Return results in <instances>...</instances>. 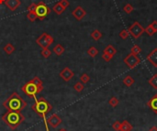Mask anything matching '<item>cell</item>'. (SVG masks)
Returning <instances> with one entry per match:
<instances>
[{"instance_id":"obj_1","label":"cell","mask_w":157,"mask_h":131,"mask_svg":"<svg viewBox=\"0 0 157 131\" xmlns=\"http://www.w3.org/2000/svg\"><path fill=\"white\" fill-rule=\"evenodd\" d=\"M51 109H52V106L44 98H40L39 100H36V103L32 106V110L40 116H41L43 120H44L46 131H50L49 126L47 125V114Z\"/></svg>"},{"instance_id":"obj_2","label":"cell","mask_w":157,"mask_h":131,"mask_svg":"<svg viewBox=\"0 0 157 131\" xmlns=\"http://www.w3.org/2000/svg\"><path fill=\"white\" fill-rule=\"evenodd\" d=\"M3 106L7 111L21 112L26 107V106H27V103L17 93H13L3 103Z\"/></svg>"},{"instance_id":"obj_3","label":"cell","mask_w":157,"mask_h":131,"mask_svg":"<svg viewBox=\"0 0 157 131\" xmlns=\"http://www.w3.org/2000/svg\"><path fill=\"white\" fill-rule=\"evenodd\" d=\"M2 120L11 129H16L24 122L25 116L20 112L7 111L6 114L2 116Z\"/></svg>"},{"instance_id":"obj_4","label":"cell","mask_w":157,"mask_h":131,"mask_svg":"<svg viewBox=\"0 0 157 131\" xmlns=\"http://www.w3.org/2000/svg\"><path fill=\"white\" fill-rule=\"evenodd\" d=\"M21 90H22L24 93L28 95V96L33 97V98H35V100H37L36 94H40L41 92L43 90V85L39 86V85H37L36 84H35L32 80H30L29 82H28L27 84H25L22 86Z\"/></svg>"},{"instance_id":"obj_5","label":"cell","mask_w":157,"mask_h":131,"mask_svg":"<svg viewBox=\"0 0 157 131\" xmlns=\"http://www.w3.org/2000/svg\"><path fill=\"white\" fill-rule=\"evenodd\" d=\"M50 12H51L50 7H48L46 4H44L43 2H40L39 4H37L35 13H36V15H37L39 19L43 20L48 15H49Z\"/></svg>"},{"instance_id":"obj_6","label":"cell","mask_w":157,"mask_h":131,"mask_svg":"<svg viewBox=\"0 0 157 131\" xmlns=\"http://www.w3.org/2000/svg\"><path fill=\"white\" fill-rule=\"evenodd\" d=\"M54 41L53 38H52L51 35L47 34V33H42L40 37L37 39V44L40 45L42 49H45V48H49V46L51 44L52 42Z\"/></svg>"},{"instance_id":"obj_7","label":"cell","mask_w":157,"mask_h":131,"mask_svg":"<svg viewBox=\"0 0 157 131\" xmlns=\"http://www.w3.org/2000/svg\"><path fill=\"white\" fill-rule=\"evenodd\" d=\"M124 63L127 65V66L130 69H133L141 63V59L139 58V56L136 54H133V53H130L129 55L126 56V58L124 59Z\"/></svg>"},{"instance_id":"obj_8","label":"cell","mask_w":157,"mask_h":131,"mask_svg":"<svg viewBox=\"0 0 157 131\" xmlns=\"http://www.w3.org/2000/svg\"><path fill=\"white\" fill-rule=\"evenodd\" d=\"M128 31L134 39H138L139 37L142 36V34L143 32H144V29H143V27H142V25L140 24L138 21H135V22L129 28Z\"/></svg>"},{"instance_id":"obj_9","label":"cell","mask_w":157,"mask_h":131,"mask_svg":"<svg viewBox=\"0 0 157 131\" xmlns=\"http://www.w3.org/2000/svg\"><path fill=\"white\" fill-rule=\"evenodd\" d=\"M61 124H62V118L57 114L51 115L47 118V125L52 128H56Z\"/></svg>"},{"instance_id":"obj_10","label":"cell","mask_w":157,"mask_h":131,"mask_svg":"<svg viewBox=\"0 0 157 131\" xmlns=\"http://www.w3.org/2000/svg\"><path fill=\"white\" fill-rule=\"evenodd\" d=\"M60 76L63 81L69 82L73 76H75V72H73L70 68L65 67L62 70V72H60Z\"/></svg>"},{"instance_id":"obj_11","label":"cell","mask_w":157,"mask_h":131,"mask_svg":"<svg viewBox=\"0 0 157 131\" xmlns=\"http://www.w3.org/2000/svg\"><path fill=\"white\" fill-rule=\"evenodd\" d=\"M147 61L149 62L152 66L157 68V48L152 50L147 56Z\"/></svg>"},{"instance_id":"obj_12","label":"cell","mask_w":157,"mask_h":131,"mask_svg":"<svg viewBox=\"0 0 157 131\" xmlns=\"http://www.w3.org/2000/svg\"><path fill=\"white\" fill-rule=\"evenodd\" d=\"M72 15L75 17L77 20H81V19H83L86 17V10L82 7H77L72 12Z\"/></svg>"},{"instance_id":"obj_13","label":"cell","mask_w":157,"mask_h":131,"mask_svg":"<svg viewBox=\"0 0 157 131\" xmlns=\"http://www.w3.org/2000/svg\"><path fill=\"white\" fill-rule=\"evenodd\" d=\"M5 4L11 11H15L20 6V1L19 0H6Z\"/></svg>"},{"instance_id":"obj_14","label":"cell","mask_w":157,"mask_h":131,"mask_svg":"<svg viewBox=\"0 0 157 131\" xmlns=\"http://www.w3.org/2000/svg\"><path fill=\"white\" fill-rule=\"evenodd\" d=\"M147 104H148V106H149L154 113L157 112V94L151 98V100L148 102Z\"/></svg>"},{"instance_id":"obj_15","label":"cell","mask_w":157,"mask_h":131,"mask_svg":"<svg viewBox=\"0 0 157 131\" xmlns=\"http://www.w3.org/2000/svg\"><path fill=\"white\" fill-rule=\"evenodd\" d=\"M132 125L130 123L129 121L124 120L123 122H121V128L120 131H132Z\"/></svg>"},{"instance_id":"obj_16","label":"cell","mask_w":157,"mask_h":131,"mask_svg":"<svg viewBox=\"0 0 157 131\" xmlns=\"http://www.w3.org/2000/svg\"><path fill=\"white\" fill-rule=\"evenodd\" d=\"M104 52H105V53L108 54L110 56H111V57L113 58V57H114V55L117 53V50L112 45H108V46H107L106 48H105Z\"/></svg>"},{"instance_id":"obj_17","label":"cell","mask_w":157,"mask_h":131,"mask_svg":"<svg viewBox=\"0 0 157 131\" xmlns=\"http://www.w3.org/2000/svg\"><path fill=\"white\" fill-rule=\"evenodd\" d=\"M52 9H53V11L56 13L57 15H61L62 13L64 11V9L65 8L61 5V3L60 2H58L57 4H55V5L53 6V7H52Z\"/></svg>"},{"instance_id":"obj_18","label":"cell","mask_w":157,"mask_h":131,"mask_svg":"<svg viewBox=\"0 0 157 131\" xmlns=\"http://www.w3.org/2000/svg\"><path fill=\"white\" fill-rule=\"evenodd\" d=\"M4 51H5L7 55H10L15 51V47L13 46L11 43H7V44L4 46Z\"/></svg>"},{"instance_id":"obj_19","label":"cell","mask_w":157,"mask_h":131,"mask_svg":"<svg viewBox=\"0 0 157 131\" xmlns=\"http://www.w3.org/2000/svg\"><path fill=\"white\" fill-rule=\"evenodd\" d=\"M122 82H123V84L127 87H130L134 84V79L130 75H127L123 80H122Z\"/></svg>"},{"instance_id":"obj_20","label":"cell","mask_w":157,"mask_h":131,"mask_svg":"<svg viewBox=\"0 0 157 131\" xmlns=\"http://www.w3.org/2000/svg\"><path fill=\"white\" fill-rule=\"evenodd\" d=\"M148 82H149V84L152 87V88L157 90V73L154 74Z\"/></svg>"},{"instance_id":"obj_21","label":"cell","mask_w":157,"mask_h":131,"mask_svg":"<svg viewBox=\"0 0 157 131\" xmlns=\"http://www.w3.org/2000/svg\"><path fill=\"white\" fill-rule=\"evenodd\" d=\"M63 51H64V48L61 44H57L53 48V52L56 55H58V56L62 55L63 53Z\"/></svg>"},{"instance_id":"obj_22","label":"cell","mask_w":157,"mask_h":131,"mask_svg":"<svg viewBox=\"0 0 157 131\" xmlns=\"http://www.w3.org/2000/svg\"><path fill=\"white\" fill-rule=\"evenodd\" d=\"M87 54H88L90 57H92V58H94V57H96L98 54V49L96 47H90L89 49H88V51H87Z\"/></svg>"},{"instance_id":"obj_23","label":"cell","mask_w":157,"mask_h":131,"mask_svg":"<svg viewBox=\"0 0 157 131\" xmlns=\"http://www.w3.org/2000/svg\"><path fill=\"white\" fill-rule=\"evenodd\" d=\"M91 37H92V39L95 41H99L102 37V33L100 32L98 29H95L94 31L91 33Z\"/></svg>"},{"instance_id":"obj_24","label":"cell","mask_w":157,"mask_h":131,"mask_svg":"<svg viewBox=\"0 0 157 131\" xmlns=\"http://www.w3.org/2000/svg\"><path fill=\"white\" fill-rule=\"evenodd\" d=\"M85 86H84V84L81 82H77L76 84L73 85V89H75L76 92H78V93H81V92L84 90Z\"/></svg>"},{"instance_id":"obj_25","label":"cell","mask_w":157,"mask_h":131,"mask_svg":"<svg viewBox=\"0 0 157 131\" xmlns=\"http://www.w3.org/2000/svg\"><path fill=\"white\" fill-rule=\"evenodd\" d=\"M27 17L29 19V21H31V22H34V21L38 19V17L36 15V13H35V11H29Z\"/></svg>"},{"instance_id":"obj_26","label":"cell","mask_w":157,"mask_h":131,"mask_svg":"<svg viewBox=\"0 0 157 131\" xmlns=\"http://www.w3.org/2000/svg\"><path fill=\"white\" fill-rule=\"evenodd\" d=\"M120 101H119V99H118L116 96H112L110 99V101H108V104H110V106L112 107H116L118 104H119Z\"/></svg>"},{"instance_id":"obj_27","label":"cell","mask_w":157,"mask_h":131,"mask_svg":"<svg viewBox=\"0 0 157 131\" xmlns=\"http://www.w3.org/2000/svg\"><path fill=\"white\" fill-rule=\"evenodd\" d=\"M134 9V7L130 5V4H127V5H125L124 7H123V11L126 13V14H130Z\"/></svg>"},{"instance_id":"obj_28","label":"cell","mask_w":157,"mask_h":131,"mask_svg":"<svg viewBox=\"0 0 157 131\" xmlns=\"http://www.w3.org/2000/svg\"><path fill=\"white\" fill-rule=\"evenodd\" d=\"M80 81H81V82H83V84H86V82H88L90 81V77L88 76V74L83 73L80 76Z\"/></svg>"},{"instance_id":"obj_29","label":"cell","mask_w":157,"mask_h":131,"mask_svg":"<svg viewBox=\"0 0 157 131\" xmlns=\"http://www.w3.org/2000/svg\"><path fill=\"white\" fill-rule=\"evenodd\" d=\"M141 51H142V49L138 45H134L132 49H130V52L133 53V54H136V55H138L139 53H141Z\"/></svg>"},{"instance_id":"obj_30","label":"cell","mask_w":157,"mask_h":131,"mask_svg":"<svg viewBox=\"0 0 157 131\" xmlns=\"http://www.w3.org/2000/svg\"><path fill=\"white\" fill-rule=\"evenodd\" d=\"M51 54V51H50L48 48H45V49H42L41 51V55L43 56L44 58H49Z\"/></svg>"},{"instance_id":"obj_31","label":"cell","mask_w":157,"mask_h":131,"mask_svg":"<svg viewBox=\"0 0 157 131\" xmlns=\"http://www.w3.org/2000/svg\"><path fill=\"white\" fill-rule=\"evenodd\" d=\"M129 35H130V33L127 29H123L120 32V37L122 39V40H126V39L129 37Z\"/></svg>"},{"instance_id":"obj_32","label":"cell","mask_w":157,"mask_h":131,"mask_svg":"<svg viewBox=\"0 0 157 131\" xmlns=\"http://www.w3.org/2000/svg\"><path fill=\"white\" fill-rule=\"evenodd\" d=\"M112 128H113V129L116 130V131H120V128H121V123H120V121H116V122H114V123H113Z\"/></svg>"},{"instance_id":"obj_33","label":"cell","mask_w":157,"mask_h":131,"mask_svg":"<svg viewBox=\"0 0 157 131\" xmlns=\"http://www.w3.org/2000/svg\"><path fill=\"white\" fill-rule=\"evenodd\" d=\"M144 32H146L148 35H149V36H152V35H154V34L155 33V31H154V30L152 29V28L151 27V25H149L147 28L144 29Z\"/></svg>"},{"instance_id":"obj_34","label":"cell","mask_w":157,"mask_h":131,"mask_svg":"<svg viewBox=\"0 0 157 131\" xmlns=\"http://www.w3.org/2000/svg\"><path fill=\"white\" fill-rule=\"evenodd\" d=\"M102 59L105 61V62H110L111 61V59H112V57L111 56H110L108 54H107V53H105V52H103V54H102Z\"/></svg>"},{"instance_id":"obj_35","label":"cell","mask_w":157,"mask_h":131,"mask_svg":"<svg viewBox=\"0 0 157 131\" xmlns=\"http://www.w3.org/2000/svg\"><path fill=\"white\" fill-rule=\"evenodd\" d=\"M60 3H61V5H62L64 8L68 7H69V5H70V3H69L68 0H61Z\"/></svg>"},{"instance_id":"obj_36","label":"cell","mask_w":157,"mask_h":131,"mask_svg":"<svg viewBox=\"0 0 157 131\" xmlns=\"http://www.w3.org/2000/svg\"><path fill=\"white\" fill-rule=\"evenodd\" d=\"M36 7H37V4L32 3L31 5L28 7V11H35L36 10Z\"/></svg>"},{"instance_id":"obj_37","label":"cell","mask_w":157,"mask_h":131,"mask_svg":"<svg viewBox=\"0 0 157 131\" xmlns=\"http://www.w3.org/2000/svg\"><path fill=\"white\" fill-rule=\"evenodd\" d=\"M150 25H151V27L152 28V29H154L155 32H157V21L154 20Z\"/></svg>"},{"instance_id":"obj_38","label":"cell","mask_w":157,"mask_h":131,"mask_svg":"<svg viewBox=\"0 0 157 131\" xmlns=\"http://www.w3.org/2000/svg\"><path fill=\"white\" fill-rule=\"evenodd\" d=\"M149 131H157V126H152V128L149 129Z\"/></svg>"},{"instance_id":"obj_39","label":"cell","mask_w":157,"mask_h":131,"mask_svg":"<svg viewBox=\"0 0 157 131\" xmlns=\"http://www.w3.org/2000/svg\"><path fill=\"white\" fill-rule=\"evenodd\" d=\"M5 2H6V0H0V5H2V4Z\"/></svg>"},{"instance_id":"obj_40","label":"cell","mask_w":157,"mask_h":131,"mask_svg":"<svg viewBox=\"0 0 157 131\" xmlns=\"http://www.w3.org/2000/svg\"><path fill=\"white\" fill-rule=\"evenodd\" d=\"M59 131H67L65 128H61V129H59Z\"/></svg>"},{"instance_id":"obj_41","label":"cell","mask_w":157,"mask_h":131,"mask_svg":"<svg viewBox=\"0 0 157 131\" xmlns=\"http://www.w3.org/2000/svg\"><path fill=\"white\" fill-rule=\"evenodd\" d=\"M155 114H156V115H157V112H156V113H155Z\"/></svg>"}]
</instances>
